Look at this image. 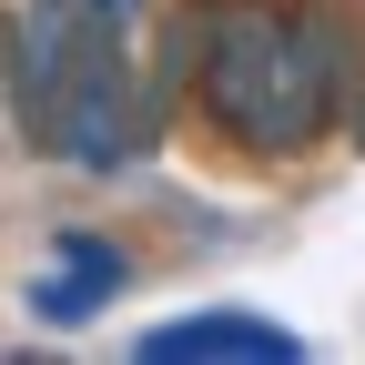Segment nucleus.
Masks as SVG:
<instances>
[{
    "label": "nucleus",
    "mask_w": 365,
    "mask_h": 365,
    "mask_svg": "<svg viewBox=\"0 0 365 365\" xmlns=\"http://www.w3.org/2000/svg\"><path fill=\"white\" fill-rule=\"evenodd\" d=\"M345 21L314 0H193L173 21V81L234 153H304L345 112Z\"/></svg>",
    "instance_id": "nucleus-1"
},
{
    "label": "nucleus",
    "mask_w": 365,
    "mask_h": 365,
    "mask_svg": "<svg viewBox=\"0 0 365 365\" xmlns=\"http://www.w3.org/2000/svg\"><path fill=\"white\" fill-rule=\"evenodd\" d=\"M11 102L51 153H71L81 173L132 163L153 143V102L132 61L112 51V21L81 11V0H31L11 21Z\"/></svg>",
    "instance_id": "nucleus-2"
},
{
    "label": "nucleus",
    "mask_w": 365,
    "mask_h": 365,
    "mask_svg": "<svg viewBox=\"0 0 365 365\" xmlns=\"http://www.w3.org/2000/svg\"><path fill=\"white\" fill-rule=\"evenodd\" d=\"M294 335L264 314H182V325L143 335V365H284Z\"/></svg>",
    "instance_id": "nucleus-3"
},
{
    "label": "nucleus",
    "mask_w": 365,
    "mask_h": 365,
    "mask_svg": "<svg viewBox=\"0 0 365 365\" xmlns=\"http://www.w3.org/2000/svg\"><path fill=\"white\" fill-rule=\"evenodd\" d=\"M122 274H132L122 244H102V234H61V244H51V274H41V294H31V304L51 314V325H81V314L102 304Z\"/></svg>",
    "instance_id": "nucleus-4"
},
{
    "label": "nucleus",
    "mask_w": 365,
    "mask_h": 365,
    "mask_svg": "<svg viewBox=\"0 0 365 365\" xmlns=\"http://www.w3.org/2000/svg\"><path fill=\"white\" fill-rule=\"evenodd\" d=\"M81 11H102V21H132V11H143V0H81Z\"/></svg>",
    "instance_id": "nucleus-5"
}]
</instances>
